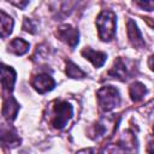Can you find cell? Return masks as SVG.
<instances>
[{
	"mask_svg": "<svg viewBox=\"0 0 154 154\" xmlns=\"http://www.w3.org/2000/svg\"><path fill=\"white\" fill-rule=\"evenodd\" d=\"M148 64H149V67L154 71V55H152L150 58H149V60H148Z\"/></svg>",
	"mask_w": 154,
	"mask_h": 154,
	"instance_id": "20",
	"label": "cell"
},
{
	"mask_svg": "<svg viewBox=\"0 0 154 154\" xmlns=\"http://www.w3.org/2000/svg\"><path fill=\"white\" fill-rule=\"evenodd\" d=\"M146 93H147V89H146L144 84H142L141 82H135L130 85V96L134 101L142 100V97L144 96Z\"/></svg>",
	"mask_w": 154,
	"mask_h": 154,
	"instance_id": "12",
	"label": "cell"
},
{
	"mask_svg": "<svg viewBox=\"0 0 154 154\" xmlns=\"http://www.w3.org/2000/svg\"><path fill=\"white\" fill-rule=\"evenodd\" d=\"M96 26L102 41L112 40L116 32V14L108 10L102 11L96 18Z\"/></svg>",
	"mask_w": 154,
	"mask_h": 154,
	"instance_id": "1",
	"label": "cell"
},
{
	"mask_svg": "<svg viewBox=\"0 0 154 154\" xmlns=\"http://www.w3.org/2000/svg\"><path fill=\"white\" fill-rule=\"evenodd\" d=\"M52 111V125L55 129H63L72 117V107L66 101H55Z\"/></svg>",
	"mask_w": 154,
	"mask_h": 154,
	"instance_id": "3",
	"label": "cell"
},
{
	"mask_svg": "<svg viewBox=\"0 0 154 154\" xmlns=\"http://www.w3.org/2000/svg\"><path fill=\"white\" fill-rule=\"evenodd\" d=\"M1 141H2V144L4 146H11V147L17 146L20 142L19 137L13 131H11V130H4V129H2V132H1Z\"/></svg>",
	"mask_w": 154,
	"mask_h": 154,
	"instance_id": "13",
	"label": "cell"
},
{
	"mask_svg": "<svg viewBox=\"0 0 154 154\" xmlns=\"http://www.w3.org/2000/svg\"><path fill=\"white\" fill-rule=\"evenodd\" d=\"M29 49V43L23 38H14L8 45V51L14 53L16 55H23Z\"/></svg>",
	"mask_w": 154,
	"mask_h": 154,
	"instance_id": "11",
	"label": "cell"
},
{
	"mask_svg": "<svg viewBox=\"0 0 154 154\" xmlns=\"http://www.w3.org/2000/svg\"><path fill=\"white\" fill-rule=\"evenodd\" d=\"M153 131H154V128H153Z\"/></svg>",
	"mask_w": 154,
	"mask_h": 154,
	"instance_id": "21",
	"label": "cell"
},
{
	"mask_svg": "<svg viewBox=\"0 0 154 154\" xmlns=\"http://www.w3.org/2000/svg\"><path fill=\"white\" fill-rule=\"evenodd\" d=\"M147 152H148V154H154V141H150V142L148 143Z\"/></svg>",
	"mask_w": 154,
	"mask_h": 154,
	"instance_id": "19",
	"label": "cell"
},
{
	"mask_svg": "<svg viewBox=\"0 0 154 154\" xmlns=\"http://www.w3.org/2000/svg\"><path fill=\"white\" fill-rule=\"evenodd\" d=\"M16 81V72L12 67L2 65L1 67V84L4 90L6 91H12L13 84Z\"/></svg>",
	"mask_w": 154,
	"mask_h": 154,
	"instance_id": "7",
	"label": "cell"
},
{
	"mask_svg": "<svg viewBox=\"0 0 154 154\" xmlns=\"http://www.w3.org/2000/svg\"><path fill=\"white\" fill-rule=\"evenodd\" d=\"M77 154H96V150L95 149H91V148H88V149L79 150Z\"/></svg>",
	"mask_w": 154,
	"mask_h": 154,
	"instance_id": "18",
	"label": "cell"
},
{
	"mask_svg": "<svg viewBox=\"0 0 154 154\" xmlns=\"http://www.w3.org/2000/svg\"><path fill=\"white\" fill-rule=\"evenodd\" d=\"M126 28H128V36H129V40L132 43V46L134 47H137V48L143 47L144 46V41L142 38L141 31L137 28L136 23L132 19H129L128 20V24H126Z\"/></svg>",
	"mask_w": 154,
	"mask_h": 154,
	"instance_id": "6",
	"label": "cell"
},
{
	"mask_svg": "<svg viewBox=\"0 0 154 154\" xmlns=\"http://www.w3.org/2000/svg\"><path fill=\"white\" fill-rule=\"evenodd\" d=\"M23 29H24L25 31L30 32V34H34V32L36 31V25L32 23L31 19L25 18V19H24V24H23Z\"/></svg>",
	"mask_w": 154,
	"mask_h": 154,
	"instance_id": "16",
	"label": "cell"
},
{
	"mask_svg": "<svg viewBox=\"0 0 154 154\" xmlns=\"http://www.w3.org/2000/svg\"><path fill=\"white\" fill-rule=\"evenodd\" d=\"M18 109H19V105L17 103V101L13 99V97H8L4 101V105H2V116L10 122V120H13L18 113Z\"/></svg>",
	"mask_w": 154,
	"mask_h": 154,
	"instance_id": "9",
	"label": "cell"
},
{
	"mask_svg": "<svg viewBox=\"0 0 154 154\" xmlns=\"http://www.w3.org/2000/svg\"><path fill=\"white\" fill-rule=\"evenodd\" d=\"M108 76L114 77V78H118L120 81H125L126 77H128V67H126V64L120 58L116 59L113 67L108 72Z\"/></svg>",
	"mask_w": 154,
	"mask_h": 154,
	"instance_id": "10",
	"label": "cell"
},
{
	"mask_svg": "<svg viewBox=\"0 0 154 154\" xmlns=\"http://www.w3.org/2000/svg\"><path fill=\"white\" fill-rule=\"evenodd\" d=\"M137 5L141 6L142 8L147 10V11H152V10H154V1H138Z\"/></svg>",
	"mask_w": 154,
	"mask_h": 154,
	"instance_id": "17",
	"label": "cell"
},
{
	"mask_svg": "<svg viewBox=\"0 0 154 154\" xmlns=\"http://www.w3.org/2000/svg\"><path fill=\"white\" fill-rule=\"evenodd\" d=\"M57 35L61 41L67 43L71 48H75L76 45L78 43V31H77V29L72 28L71 25H67V24L61 25L58 29Z\"/></svg>",
	"mask_w": 154,
	"mask_h": 154,
	"instance_id": "4",
	"label": "cell"
},
{
	"mask_svg": "<svg viewBox=\"0 0 154 154\" xmlns=\"http://www.w3.org/2000/svg\"><path fill=\"white\" fill-rule=\"evenodd\" d=\"M31 84L40 94H43V93L52 90L55 85V82L51 76H48L46 73H40L32 78Z\"/></svg>",
	"mask_w": 154,
	"mask_h": 154,
	"instance_id": "5",
	"label": "cell"
},
{
	"mask_svg": "<svg viewBox=\"0 0 154 154\" xmlns=\"http://www.w3.org/2000/svg\"><path fill=\"white\" fill-rule=\"evenodd\" d=\"M66 75L71 78H82L85 73L72 61H66Z\"/></svg>",
	"mask_w": 154,
	"mask_h": 154,
	"instance_id": "15",
	"label": "cell"
},
{
	"mask_svg": "<svg viewBox=\"0 0 154 154\" xmlns=\"http://www.w3.org/2000/svg\"><path fill=\"white\" fill-rule=\"evenodd\" d=\"M97 99H99V105L101 109L106 112L113 109L120 102V95L118 90L112 85L102 87L97 91Z\"/></svg>",
	"mask_w": 154,
	"mask_h": 154,
	"instance_id": "2",
	"label": "cell"
},
{
	"mask_svg": "<svg viewBox=\"0 0 154 154\" xmlns=\"http://www.w3.org/2000/svg\"><path fill=\"white\" fill-rule=\"evenodd\" d=\"M13 28V19L1 11V37H6L11 34Z\"/></svg>",
	"mask_w": 154,
	"mask_h": 154,
	"instance_id": "14",
	"label": "cell"
},
{
	"mask_svg": "<svg viewBox=\"0 0 154 154\" xmlns=\"http://www.w3.org/2000/svg\"><path fill=\"white\" fill-rule=\"evenodd\" d=\"M82 55H83L85 59L90 60L95 67H101V66L103 65V63L106 61V58H107L105 53L94 51V49H91V48H83Z\"/></svg>",
	"mask_w": 154,
	"mask_h": 154,
	"instance_id": "8",
	"label": "cell"
}]
</instances>
